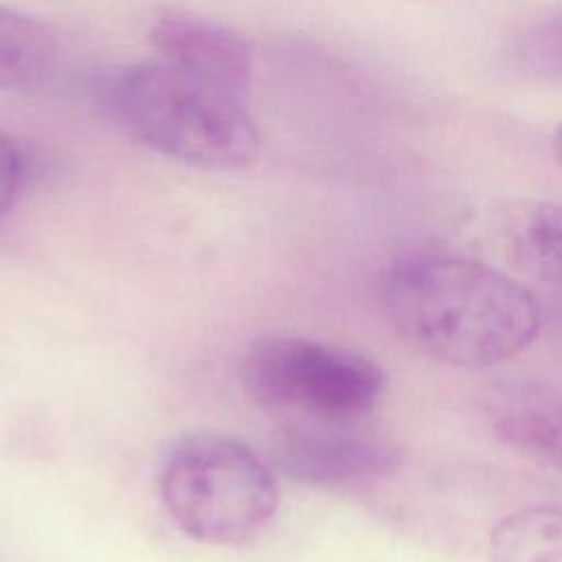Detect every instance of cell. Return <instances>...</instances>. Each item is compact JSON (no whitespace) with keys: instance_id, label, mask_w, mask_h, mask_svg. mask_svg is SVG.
<instances>
[{"instance_id":"obj_1","label":"cell","mask_w":562,"mask_h":562,"mask_svg":"<svg viewBox=\"0 0 562 562\" xmlns=\"http://www.w3.org/2000/svg\"><path fill=\"white\" fill-rule=\"evenodd\" d=\"M382 305L415 351L483 369L527 349L542 327L540 299L518 279L457 255H415L389 268Z\"/></svg>"},{"instance_id":"obj_2","label":"cell","mask_w":562,"mask_h":562,"mask_svg":"<svg viewBox=\"0 0 562 562\" xmlns=\"http://www.w3.org/2000/svg\"><path fill=\"white\" fill-rule=\"evenodd\" d=\"M90 99L119 134L169 160L231 171L259 156L248 99L160 57L97 72Z\"/></svg>"},{"instance_id":"obj_3","label":"cell","mask_w":562,"mask_h":562,"mask_svg":"<svg viewBox=\"0 0 562 562\" xmlns=\"http://www.w3.org/2000/svg\"><path fill=\"white\" fill-rule=\"evenodd\" d=\"M158 494L184 536L213 547L257 540L279 507L270 463L222 432H191L173 441L158 468Z\"/></svg>"},{"instance_id":"obj_4","label":"cell","mask_w":562,"mask_h":562,"mask_svg":"<svg viewBox=\"0 0 562 562\" xmlns=\"http://www.w3.org/2000/svg\"><path fill=\"white\" fill-rule=\"evenodd\" d=\"M244 393L268 411L360 417L382 397L384 371L367 356L299 336L255 340L239 362Z\"/></svg>"},{"instance_id":"obj_5","label":"cell","mask_w":562,"mask_h":562,"mask_svg":"<svg viewBox=\"0 0 562 562\" xmlns=\"http://www.w3.org/2000/svg\"><path fill=\"white\" fill-rule=\"evenodd\" d=\"M358 417H314L285 424L272 441V463L301 485L356 490L386 481L402 468L400 448Z\"/></svg>"},{"instance_id":"obj_6","label":"cell","mask_w":562,"mask_h":562,"mask_svg":"<svg viewBox=\"0 0 562 562\" xmlns=\"http://www.w3.org/2000/svg\"><path fill=\"white\" fill-rule=\"evenodd\" d=\"M149 44L160 59L248 99L252 53L231 26L184 11H165L149 24Z\"/></svg>"},{"instance_id":"obj_7","label":"cell","mask_w":562,"mask_h":562,"mask_svg":"<svg viewBox=\"0 0 562 562\" xmlns=\"http://www.w3.org/2000/svg\"><path fill=\"white\" fill-rule=\"evenodd\" d=\"M492 432L520 457L562 470V384L518 380L487 397Z\"/></svg>"},{"instance_id":"obj_8","label":"cell","mask_w":562,"mask_h":562,"mask_svg":"<svg viewBox=\"0 0 562 562\" xmlns=\"http://www.w3.org/2000/svg\"><path fill=\"white\" fill-rule=\"evenodd\" d=\"M57 40L35 18L0 4V90H33L57 64Z\"/></svg>"},{"instance_id":"obj_9","label":"cell","mask_w":562,"mask_h":562,"mask_svg":"<svg viewBox=\"0 0 562 562\" xmlns=\"http://www.w3.org/2000/svg\"><path fill=\"white\" fill-rule=\"evenodd\" d=\"M492 562H562V507L529 505L503 516L490 533Z\"/></svg>"},{"instance_id":"obj_10","label":"cell","mask_w":562,"mask_h":562,"mask_svg":"<svg viewBox=\"0 0 562 562\" xmlns=\"http://www.w3.org/2000/svg\"><path fill=\"white\" fill-rule=\"evenodd\" d=\"M512 252L538 285L562 294V204H531L512 228Z\"/></svg>"},{"instance_id":"obj_11","label":"cell","mask_w":562,"mask_h":562,"mask_svg":"<svg viewBox=\"0 0 562 562\" xmlns=\"http://www.w3.org/2000/svg\"><path fill=\"white\" fill-rule=\"evenodd\" d=\"M518 66L549 83H562V11L538 22L516 48Z\"/></svg>"},{"instance_id":"obj_12","label":"cell","mask_w":562,"mask_h":562,"mask_svg":"<svg viewBox=\"0 0 562 562\" xmlns=\"http://www.w3.org/2000/svg\"><path fill=\"white\" fill-rule=\"evenodd\" d=\"M24 173L20 147L0 130V222L11 211Z\"/></svg>"},{"instance_id":"obj_13","label":"cell","mask_w":562,"mask_h":562,"mask_svg":"<svg viewBox=\"0 0 562 562\" xmlns=\"http://www.w3.org/2000/svg\"><path fill=\"white\" fill-rule=\"evenodd\" d=\"M551 154H553L555 162L562 167V123L555 127V132L551 136Z\"/></svg>"}]
</instances>
